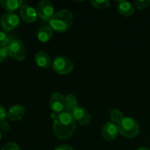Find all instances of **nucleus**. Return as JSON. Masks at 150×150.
Here are the masks:
<instances>
[{
	"label": "nucleus",
	"instance_id": "nucleus-1",
	"mask_svg": "<svg viewBox=\"0 0 150 150\" xmlns=\"http://www.w3.org/2000/svg\"><path fill=\"white\" fill-rule=\"evenodd\" d=\"M76 121L72 114L64 111L56 115L53 124V132L59 140H66L69 138L76 130Z\"/></svg>",
	"mask_w": 150,
	"mask_h": 150
},
{
	"label": "nucleus",
	"instance_id": "nucleus-2",
	"mask_svg": "<svg viewBox=\"0 0 150 150\" xmlns=\"http://www.w3.org/2000/svg\"><path fill=\"white\" fill-rule=\"evenodd\" d=\"M48 24L53 31L64 33L71 27L73 24V15L69 10H60L54 14L48 21Z\"/></svg>",
	"mask_w": 150,
	"mask_h": 150
},
{
	"label": "nucleus",
	"instance_id": "nucleus-3",
	"mask_svg": "<svg viewBox=\"0 0 150 150\" xmlns=\"http://www.w3.org/2000/svg\"><path fill=\"white\" fill-rule=\"evenodd\" d=\"M117 126L119 134L127 139H133L136 137L141 131L139 123L130 117H124Z\"/></svg>",
	"mask_w": 150,
	"mask_h": 150
},
{
	"label": "nucleus",
	"instance_id": "nucleus-4",
	"mask_svg": "<svg viewBox=\"0 0 150 150\" xmlns=\"http://www.w3.org/2000/svg\"><path fill=\"white\" fill-rule=\"evenodd\" d=\"M52 68L59 75H67L74 69V63L66 55H57L52 62Z\"/></svg>",
	"mask_w": 150,
	"mask_h": 150
},
{
	"label": "nucleus",
	"instance_id": "nucleus-5",
	"mask_svg": "<svg viewBox=\"0 0 150 150\" xmlns=\"http://www.w3.org/2000/svg\"><path fill=\"white\" fill-rule=\"evenodd\" d=\"M7 48L10 57L16 61H23L26 56V48L23 42L18 39L11 38Z\"/></svg>",
	"mask_w": 150,
	"mask_h": 150
},
{
	"label": "nucleus",
	"instance_id": "nucleus-6",
	"mask_svg": "<svg viewBox=\"0 0 150 150\" xmlns=\"http://www.w3.org/2000/svg\"><path fill=\"white\" fill-rule=\"evenodd\" d=\"M37 14L40 18L44 21H49L54 14V8L52 2L48 0H41L37 4Z\"/></svg>",
	"mask_w": 150,
	"mask_h": 150
},
{
	"label": "nucleus",
	"instance_id": "nucleus-7",
	"mask_svg": "<svg viewBox=\"0 0 150 150\" xmlns=\"http://www.w3.org/2000/svg\"><path fill=\"white\" fill-rule=\"evenodd\" d=\"M0 23L2 25V28L6 31H11L16 29L20 23L19 16L15 14L14 12H4L1 16Z\"/></svg>",
	"mask_w": 150,
	"mask_h": 150
},
{
	"label": "nucleus",
	"instance_id": "nucleus-8",
	"mask_svg": "<svg viewBox=\"0 0 150 150\" xmlns=\"http://www.w3.org/2000/svg\"><path fill=\"white\" fill-rule=\"evenodd\" d=\"M49 107L56 114L62 113L66 110L65 97L60 92H54L49 98Z\"/></svg>",
	"mask_w": 150,
	"mask_h": 150
},
{
	"label": "nucleus",
	"instance_id": "nucleus-9",
	"mask_svg": "<svg viewBox=\"0 0 150 150\" xmlns=\"http://www.w3.org/2000/svg\"><path fill=\"white\" fill-rule=\"evenodd\" d=\"M71 114L76 121V123H78L81 126L86 127L90 125L91 121V116L90 112L83 106L77 105L76 106L73 111L71 112Z\"/></svg>",
	"mask_w": 150,
	"mask_h": 150
},
{
	"label": "nucleus",
	"instance_id": "nucleus-10",
	"mask_svg": "<svg viewBox=\"0 0 150 150\" xmlns=\"http://www.w3.org/2000/svg\"><path fill=\"white\" fill-rule=\"evenodd\" d=\"M19 17L24 22L31 24L34 23L37 20L38 14L36 9L33 6L28 4H23L19 9Z\"/></svg>",
	"mask_w": 150,
	"mask_h": 150
},
{
	"label": "nucleus",
	"instance_id": "nucleus-11",
	"mask_svg": "<svg viewBox=\"0 0 150 150\" xmlns=\"http://www.w3.org/2000/svg\"><path fill=\"white\" fill-rule=\"evenodd\" d=\"M101 134L103 138L107 142H112L115 140L119 134L118 126L112 121L105 123L101 129Z\"/></svg>",
	"mask_w": 150,
	"mask_h": 150
},
{
	"label": "nucleus",
	"instance_id": "nucleus-12",
	"mask_svg": "<svg viewBox=\"0 0 150 150\" xmlns=\"http://www.w3.org/2000/svg\"><path fill=\"white\" fill-rule=\"evenodd\" d=\"M25 112V109L21 105H14L7 111V119L11 121H19L22 120Z\"/></svg>",
	"mask_w": 150,
	"mask_h": 150
},
{
	"label": "nucleus",
	"instance_id": "nucleus-13",
	"mask_svg": "<svg viewBox=\"0 0 150 150\" xmlns=\"http://www.w3.org/2000/svg\"><path fill=\"white\" fill-rule=\"evenodd\" d=\"M34 61L35 63L41 69H49L50 67H52L53 61L50 55L44 51L38 52L34 56Z\"/></svg>",
	"mask_w": 150,
	"mask_h": 150
},
{
	"label": "nucleus",
	"instance_id": "nucleus-14",
	"mask_svg": "<svg viewBox=\"0 0 150 150\" xmlns=\"http://www.w3.org/2000/svg\"><path fill=\"white\" fill-rule=\"evenodd\" d=\"M118 12L124 17H130L134 13L135 8L133 4L127 1H121L117 5Z\"/></svg>",
	"mask_w": 150,
	"mask_h": 150
},
{
	"label": "nucleus",
	"instance_id": "nucleus-15",
	"mask_svg": "<svg viewBox=\"0 0 150 150\" xmlns=\"http://www.w3.org/2000/svg\"><path fill=\"white\" fill-rule=\"evenodd\" d=\"M23 4L24 3L21 0H0V5L3 9L6 10L7 12H13L20 9Z\"/></svg>",
	"mask_w": 150,
	"mask_h": 150
},
{
	"label": "nucleus",
	"instance_id": "nucleus-16",
	"mask_svg": "<svg viewBox=\"0 0 150 150\" xmlns=\"http://www.w3.org/2000/svg\"><path fill=\"white\" fill-rule=\"evenodd\" d=\"M53 37V30L50 26H41L37 31V38L40 42H48Z\"/></svg>",
	"mask_w": 150,
	"mask_h": 150
},
{
	"label": "nucleus",
	"instance_id": "nucleus-17",
	"mask_svg": "<svg viewBox=\"0 0 150 150\" xmlns=\"http://www.w3.org/2000/svg\"><path fill=\"white\" fill-rule=\"evenodd\" d=\"M65 100H66V110L65 111L71 113L73 109L78 105L77 99L74 94H68L65 97Z\"/></svg>",
	"mask_w": 150,
	"mask_h": 150
},
{
	"label": "nucleus",
	"instance_id": "nucleus-18",
	"mask_svg": "<svg viewBox=\"0 0 150 150\" xmlns=\"http://www.w3.org/2000/svg\"><path fill=\"white\" fill-rule=\"evenodd\" d=\"M123 118H124V115L122 112L118 109H113L110 112V119L112 122L116 125H118Z\"/></svg>",
	"mask_w": 150,
	"mask_h": 150
},
{
	"label": "nucleus",
	"instance_id": "nucleus-19",
	"mask_svg": "<svg viewBox=\"0 0 150 150\" xmlns=\"http://www.w3.org/2000/svg\"><path fill=\"white\" fill-rule=\"evenodd\" d=\"M91 4L98 10H106L110 6V2L108 0H91Z\"/></svg>",
	"mask_w": 150,
	"mask_h": 150
},
{
	"label": "nucleus",
	"instance_id": "nucleus-20",
	"mask_svg": "<svg viewBox=\"0 0 150 150\" xmlns=\"http://www.w3.org/2000/svg\"><path fill=\"white\" fill-rule=\"evenodd\" d=\"M150 4L149 0H135L134 2V6L137 10H145L147 9Z\"/></svg>",
	"mask_w": 150,
	"mask_h": 150
},
{
	"label": "nucleus",
	"instance_id": "nucleus-21",
	"mask_svg": "<svg viewBox=\"0 0 150 150\" xmlns=\"http://www.w3.org/2000/svg\"><path fill=\"white\" fill-rule=\"evenodd\" d=\"M9 57H10V55H9V52H8L7 46L6 47H0V62H6Z\"/></svg>",
	"mask_w": 150,
	"mask_h": 150
},
{
	"label": "nucleus",
	"instance_id": "nucleus-22",
	"mask_svg": "<svg viewBox=\"0 0 150 150\" xmlns=\"http://www.w3.org/2000/svg\"><path fill=\"white\" fill-rule=\"evenodd\" d=\"M10 40H11V38H9L4 31H0V47H6L8 45Z\"/></svg>",
	"mask_w": 150,
	"mask_h": 150
},
{
	"label": "nucleus",
	"instance_id": "nucleus-23",
	"mask_svg": "<svg viewBox=\"0 0 150 150\" xmlns=\"http://www.w3.org/2000/svg\"><path fill=\"white\" fill-rule=\"evenodd\" d=\"M1 150H20L19 146L17 144V143H14V142H9V143H6Z\"/></svg>",
	"mask_w": 150,
	"mask_h": 150
},
{
	"label": "nucleus",
	"instance_id": "nucleus-24",
	"mask_svg": "<svg viewBox=\"0 0 150 150\" xmlns=\"http://www.w3.org/2000/svg\"><path fill=\"white\" fill-rule=\"evenodd\" d=\"M7 118V112L5 110V108L0 105V123H2L3 121H4Z\"/></svg>",
	"mask_w": 150,
	"mask_h": 150
},
{
	"label": "nucleus",
	"instance_id": "nucleus-25",
	"mask_svg": "<svg viewBox=\"0 0 150 150\" xmlns=\"http://www.w3.org/2000/svg\"><path fill=\"white\" fill-rule=\"evenodd\" d=\"M0 128H1V130H3L4 132H7V131L10 130L11 125L9 124L8 121L4 120V121H3L2 123H0Z\"/></svg>",
	"mask_w": 150,
	"mask_h": 150
},
{
	"label": "nucleus",
	"instance_id": "nucleus-26",
	"mask_svg": "<svg viewBox=\"0 0 150 150\" xmlns=\"http://www.w3.org/2000/svg\"><path fill=\"white\" fill-rule=\"evenodd\" d=\"M54 150H75L72 147L69 146V145H60L58 147H56Z\"/></svg>",
	"mask_w": 150,
	"mask_h": 150
},
{
	"label": "nucleus",
	"instance_id": "nucleus-27",
	"mask_svg": "<svg viewBox=\"0 0 150 150\" xmlns=\"http://www.w3.org/2000/svg\"><path fill=\"white\" fill-rule=\"evenodd\" d=\"M136 150H150V149L149 148H146V147H142V148H139L138 149Z\"/></svg>",
	"mask_w": 150,
	"mask_h": 150
},
{
	"label": "nucleus",
	"instance_id": "nucleus-28",
	"mask_svg": "<svg viewBox=\"0 0 150 150\" xmlns=\"http://www.w3.org/2000/svg\"><path fill=\"white\" fill-rule=\"evenodd\" d=\"M1 139H2V134H1V131H0V141H1Z\"/></svg>",
	"mask_w": 150,
	"mask_h": 150
},
{
	"label": "nucleus",
	"instance_id": "nucleus-29",
	"mask_svg": "<svg viewBox=\"0 0 150 150\" xmlns=\"http://www.w3.org/2000/svg\"><path fill=\"white\" fill-rule=\"evenodd\" d=\"M0 150H1V149H0Z\"/></svg>",
	"mask_w": 150,
	"mask_h": 150
}]
</instances>
